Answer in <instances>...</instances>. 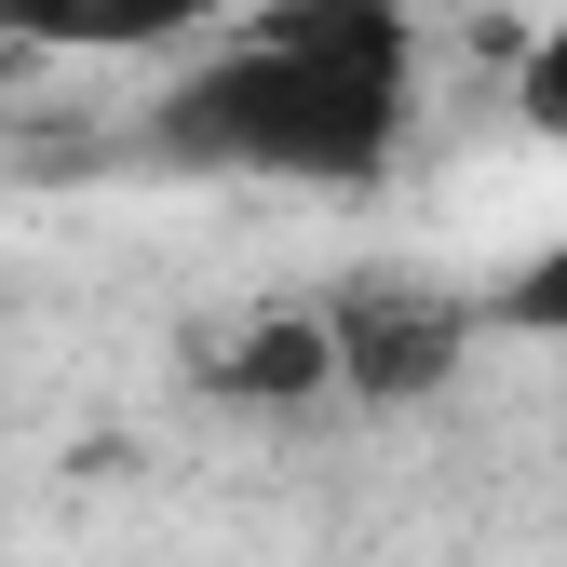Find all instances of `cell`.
I'll return each instance as SVG.
<instances>
[{
  "mask_svg": "<svg viewBox=\"0 0 567 567\" xmlns=\"http://www.w3.org/2000/svg\"><path fill=\"white\" fill-rule=\"evenodd\" d=\"M419 0H230L163 68L150 163L230 189H379L419 135Z\"/></svg>",
  "mask_w": 567,
  "mask_h": 567,
  "instance_id": "6da1fadb",
  "label": "cell"
},
{
  "mask_svg": "<svg viewBox=\"0 0 567 567\" xmlns=\"http://www.w3.org/2000/svg\"><path fill=\"white\" fill-rule=\"evenodd\" d=\"M473 298L446 284H338L324 298V351H338V405H433L460 365H473Z\"/></svg>",
  "mask_w": 567,
  "mask_h": 567,
  "instance_id": "7a4b0ae2",
  "label": "cell"
},
{
  "mask_svg": "<svg viewBox=\"0 0 567 567\" xmlns=\"http://www.w3.org/2000/svg\"><path fill=\"white\" fill-rule=\"evenodd\" d=\"M230 0H0V54L14 68H135L189 54Z\"/></svg>",
  "mask_w": 567,
  "mask_h": 567,
  "instance_id": "3957f363",
  "label": "cell"
},
{
  "mask_svg": "<svg viewBox=\"0 0 567 567\" xmlns=\"http://www.w3.org/2000/svg\"><path fill=\"white\" fill-rule=\"evenodd\" d=\"M203 392H217V405H244V419H298V405H338L324 298H298V311H257L244 338H217V365H203Z\"/></svg>",
  "mask_w": 567,
  "mask_h": 567,
  "instance_id": "277c9868",
  "label": "cell"
},
{
  "mask_svg": "<svg viewBox=\"0 0 567 567\" xmlns=\"http://www.w3.org/2000/svg\"><path fill=\"white\" fill-rule=\"evenodd\" d=\"M473 324H486V338H567V244H540L514 284H486Z\"/></svg>",
  "mask_w": 567,
  "mask_h": 567,
  "instance_id": "5b68a950",
  "label": "cell"
},
{
  "mask_svg": "<svg viewBox=\"0 0 567 567\" xmlns=\"http://www.w3.org/2000/svg\"><path fill=\"white\" fill-rule=\"evenodd\" d=\"M514 122L567 150V28H540V41H527V68H514Z\"/></svg>",
  "mask_w": 567,
  "mask_h": 567,
  "instance_id": "8992f818",
  "label": "cell"
},
{
  "mask_svg": "<svg viewBox=\"0 0 567 567\" xmlns=\"http://www.w3.org/2000/svg\"><path fill=\"white\" fill-rule=\"evenodd\" d=\"M135 567H189V554H135Z\"/></svg>",
  "mask_w": 567,
  "mask_h": 567,
  "instance_id": "52a82bcc",
  "label": "cell"
}]
</instances>
